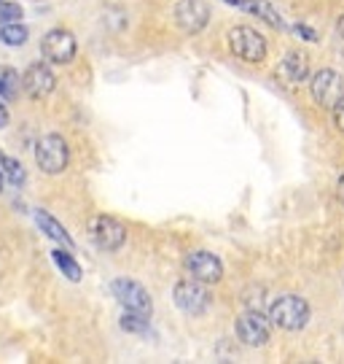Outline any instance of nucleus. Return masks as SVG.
Wrapping results in <instances>:
<instances>
[{
    "mask_svg": "<svg viewBox=\"0 0 344 364\" xmlns=\"http://www.w3.org/2000/svg\"><path fill=\"white\" fill-rule=\"evenodd\" d=\"M269 321L274 326H280V329H288V332L304 329L306 321H309V305L299 294H282V297H277L272 302Z\"/></svg>",
    "mask_w": 344,
    "mask_h": 364,
    "instance_id": "f257e3e1",
    "label": "nucleus"
},
{
    "mask_svg": "<svg viewBox=\"0 0 344 364\" xmlns=\"http://www.w3.org/2000/svg\"><path fill=\"white\" fill-rule=\"evenodd\" d=\"M35 162H38V168L46 176H60V173H65L67 162H70L67 141H65L62 135H57V132L43 135L38 144H35Z\"/></svg>",
    "mask_w": 344,
    "mask_h": 364,
    "instance_id": "f03ea898",
    "label": "nucleus"
},
{
    "mask_svg": "<svg viewBox=\"0 0 344 364\" xmlns=\"http://www.w3.org/2000/svg\"><path fill=\"white\" fill-rule=\"evenodd\" d=\"M229 49L245 63H261L267 57V38L253 27L240 25L229 33Z\"/></svg>",
    "mask_w": 344,
    "mask_h": 364,
    "instance_id": "7ed1b4c3",
    "label": "nucleus"
},
{
    "mask_svg": "<svg viewBox=\"0 0 344 364\" xmlns=\"http://www.w3.org/2000/svg\"><path fill=\"white\" fill-rule=\"evenodd\" d=\"M40 52L54 65H67V63H73V57L78 52L76 36L70 30H65V27H54L40 41Z\"/></svg>",
    "mask_w": 344,
    "mask_h": 364,
    "instance_id": "20e7f679",
    "label": "nucleus"
},
{
    "mask_svg": "<svg viewBox=\"0 0 344 364\" xmlns=\"http://www.w3.org/2000/svg\"><path fill=\"white\" fill-rule=\"evenodd\" d=\"M172 297H175V305H178L186 316H202V313H207L210 299H213L210 297V291H207V287H204L202 281H196V278L178 281V284H175V291H172Z\"/></svg>",
    "mask_w": 344,
    "mask_h": 364,
    "instance_id": "39448f33",
    "label": "nucleus"
},
{
    "mask_svg": "<svg viewBox=\"0 0 344 364\" xmlns=\"http://www.w3.org/2000/svg\"><path fill=\"white\" fill-rule=\"evenodd\" d=\"M89 235L102 251H118L127 243V227L113 216H94L89 221Z\"/></svg>",
    "mask_w": 344,
    "mask_h": 364,
    "instance_id": "423d86ee",
    "label": "nucleus"
},
{
    "mask_svg": "<svg viewBox=\"0 0 344 364\" xmlns=\"http://www.w3.org/2000/svg\"><path fill=\"white\" fill-rule=\"evenodd\" d=\"M309 90H312V97L320 108H333L344 97V78L331 68H323L312 76Z\"/></svg>",
    "mask_w": 344,
    "mask_h": 364,
    "instance_id": "0eeeda50",
    "label": "nucleus"
},
{
    "mask_svg": "<svg viewBox=\"0 0 344 364\" xmlns=\"http://www.w3.org/2000/svg\"><path fill=\"white\" fill-rule=\"evenodd\" d=\"M111 291H113L116 302H118L124 311H135V313H143V316H151V311H153L151 294H148L138 281L118 278V281L111 284Z\"/></svg>",
    "mask_w": 344,
    "mask_h": 364,
    "instance_id": "6e6552de",
    "label": "nucleus"
},
{
    "mask_svg": "<svg viewBox=\"0 0 344 364\" xmlns=\"http://www.w3.org/2000/svg\"><path fill=\"white\" fill-rule=\"evenodd\" d=\"M269 335H272V321H269L264 313L248 311L237 318V338L243 340L245 346H267Z\"/></svg>",
    "mask_w": 344,
    "mask_h": 364,
    "instance_id": "1a4fd4ad",
    "label": "nucleus"
},
{
    "mask_svg": "<svg viewBox=\"0 0 344 364\" xmlns=\"http://www.w3.org/2000/svg\"><path fill=\"white\" fill-rule=\"evenodd\" d=\"M186 270L202 284H218L223 278V262L213 251H192L186 257Z\"/></svg>",
    "mask_w": 344,
    "mask_h": 364,
    "instance_id": "9d476101",
    "label": "nucleus"
},
{
    "mask_svg": "<svg viewBox=\"0 0 344 364\" xmlns=\"http://www.w3.org/2000/svg\"><path fill=\"white\" fill-rule=\"evenodd\" d=\"M57 87V76L46 63H33L22 76V90L33 97V100H43L49 97Z\"/></svg>",
    "mask_w": 344,
    "mask_h": 364,
    "instance_id": "9b49d317",
    "label": "nucleus"
},
{
    "mask_svg": "<svg viewBox=\"0 0 344 364\" xmlns=\"http://www.w3.org/2000/svg\"><path fill=\"white\" fill-rule=\"evenodd\" d=\"M175 22L183 33L196 36L210 22V6L204 0H180L178 9H175Z\"/></svg>",
    "mask_w": 344,
    "mask_h": 364,
    "instance_id": "f8f14e48",
    "label": "nucleus"
},
{
    "mask_svg": "<svg viewBox=\"0 0 344 364\" xmlns=\"http://www.w3.org/2000/svg\"><path fill=\"white\" fill-rule=\"evenodd\" d=\"M280 76L288 84H301V81H306V76H309V60H306V54L301 52L285 54V60H282L280 65Z\"/></svg>",
    "mask_w": 344,
    "mask_h": 364,
    "instance_id": "ddd939ff",
    "label": "nucleus"
},
{
    "mask_svg": "<svg viewBox=\"0 0 344 364\" xmlns=\"http://www.w3.org/2000/svg\"><path fill=\"white\" fill-rule=\"evenodd\" d=\"M35 224L40 227V232L49 235L51 240H60V243H65L67 248H73V237H70V232H67L51 213H46V210H35Z\"/></svg>",
    "mask_w": 344,
    "mask_h": 364,
    "instance_id": "4468645a",
    "label": "nucleus"
},
{
    "mask_svg": "<svg viewBox=\"0 0 344 364\" xmlns=\"http://www.w3.org/2000/svg\"><path fill=\"white\" fill-rule=\"evenodd\" d=\"M51 259H54V264L62 270V275H67L73 284L76 281H81V264H78L67 251H62V248H57V251H51Z\"/></svg>",
    "mask_w": 344,
    "mask_h": 364,
    "instance_id": "2eb2a0df",
    "label": "nucleus"
},
{
    "mask_svg": "<svg viewBox=\"0 0 344 364\" xmlns=\"http://www.w3.org/2000/svg\"><path fill=\"white\" fill-rule=\"evenodd\" d=\"M27 38H30V30L19 22H9V25L0 27V41L6 46H22V43H27Z\"/></svg>",
    "mask_w": 344,
    "mask_h": 364,
    "instance_id": "dca6fc26",
    "label": "nucleus"
},
{
    "mask_svg": "<svg viewBox=\"0 0 344 364\" xmlns=\"http://www.w3.org/2000/svg\"><path fill=\"white\" fill-rule=\"evenodd\" d=\"M118 326H121L124 332H132V335H145V332H148V316L135 313V311H124Z\"/></svg>",
    "mask_w": 344,
    "mask_h": 364,
    "instance_id": "f3484780",
    "label": "nucleus"
},
{
    "mask_svg": "<svg viewBox=\"0 0 344 364\" xmlns=\"http://www.w3.org/2000/svg\"><path fill=\"white\" fill-rule=\"evenodd\" d=\"M0 165H3V176H6L13 186L25 183L27 173H25V168H22V162H19V159H13V156H9V154H0Z\"/></svg>",
    "mask_w": 344,
    "mask_h": 364,
    "instance_id": "a211bd4d",
    "label": "nucleus"
},
{
    "mask_svg": "<svg viewBox=\"0 0 344 364\" xmlns=\"http://www.w3.org/2000/svg\"><path fill=\"white\" fill-rule=\"evenodd\" d=\"M19 84L22 78L13 68H0V92L6 95V100H13L19 95Z\"/></svg>",
    "mask_w": 344,
    "mask_h": 364,
    "instance_id": "6ab92c4d",
    "label": "nucleus"
},
{
    "mask_svg": "<svg viewBox=\"0 0 344 364\" xmlns=\"http://www.w3.org/2000/svg\"><path fill=\"white\" fill-rule=\"evenodd\" d=\"M248 9L255 14V16H261L264 22H269L272 27H282V19H280V14L274 11L272 6H269L267 0H248Z\"/></svg>",
    "mask_w": 344,
    "mask_h": 364,
    "instance_id": "aec40b11",
    "label": "nucleus"
},
{
    "mask_svg": "<svg viewBox=\"0 0 344 364\" xmlns=\"http://www.w3.org/2000/svg\"><path fill=\"white\" fill-rule=\"evenodd\" d=\"M19 19H22V6L19 3H9V0H0V25L19 22Z\"/></svg>",
    "mask_w": 344,
    "mask_h": 364,
    "instance_id": "412c9836",
    "label": "nucleus"
},
{
    "mask_svg": "<svg viewBox=\"0 0 344 364\" xmlns=\"http://www.w3.org/2000/svg\"><path fill=\"white\" fill-rule=\"evenodd\" d=\"M333 122H336V127L344 132V97L333 105Z\"/></svg>",
    "mask_w": 344,
    "mask_h": 364,
    "instance_id": "4be33fe9",
    "label": "nucleus"
},
{
    "mask_svg": "<svg viewBox=\"0 0 344 364\" xmlns=\"http://www.w3.org/2000/svg\"><path fill=\"white\" fill-rule=\"evenodd\" d=\"M296 33H301L304 41H318V33H315V30H309V27H304V25L296 27Z\"/></svg>",
    "mask_w": 344,
    "mask_h": 364,
    "instance_id": "5701e85b",
    "label": "nucleus"
},
{
    "mask_svg": "<svg viewBox=\"0 0 344 364\" xmlns=\"http://www.w3.org/2000/svg\"><path fill=\"white\" fill-rule=\"evenodd\" d=\"M9 108H6V103H0V130H3V127H9Z\"/></svg>",
    "mask_w": 344,
    "mask_h": 364,
    "instance_id": "b1692460",
    "label": "nucleus"
},
{
    "mask_svg": "<svg viewBox=\"0 0 344 364\" xmlns=\"http://www.w3.org/2000/svg\"><path fill=\"white\" fill-rule=\"evenodd\" d=\"M336 192H339V200L344 203V176L339 178V183H336Z\"/></svg>",
    "mask_w": 344,
    "mask_h": 364,
    "instance_id": "393cba45",
    "label": "nucleus"
},
{
    "mask_svg": "<svg viewBox=\"0 0 344 364\" xmlns=\"http://www.w3.org/2000/svg\"><path fill=\"white\" fill-rule=\"evenodd\" d=\"M223 3H229V6H237V9H243V6H248V0H223Z\"/></svg>",
    "mask_w": 344,
    "mask_h": 364,
    "instance_id": "a878e982",
    "label": "nucleus"
},
{
    "mask_svg": "<svg viewBox=\"0 0 344 364\" xmlns=\"http://www.w3.org/2000/svg\"><path fill=\"white\" fill-rule=\"evenodd\" d=\"M336 30L342 33V38H344V16H342V19H339V25H336Z\"/></svg>",
    "mask_w": 344,
    "mask_h": 364,
    "instance_id": "bb28decb",
    "label": "nucleus"
},
{
    "mask_svg": "<svg viewBox=\"0 0 344 364\" xmlns=\"http://www.w3.org/2000/svg\"><path fill=\"white\" fill-rule=\"evenodd\" d=\"M3 186H6V176H3V170H0V192H3Z\"/></svg>",
    "mask_w": 344,
    "mask_h": 364,
    "instance_id": "cd10ccee",
    "label": "nucleus"
},
{
    "mask_svg": "<svg viewBox=\"0 0 344 364\" xmlns=\"http://www.w3.org/2000/svg\"><path fill=\"white\" fill-rule=\"evenodd\" d=\"M0 103H9V100H6V95H3V92H0Z\"/></svg>",
    "mask_w": 344,
    "mask_h": 364,
    "instance_id": "c85d7f7f",
    "label": "nucleus"
}]
</instances>
